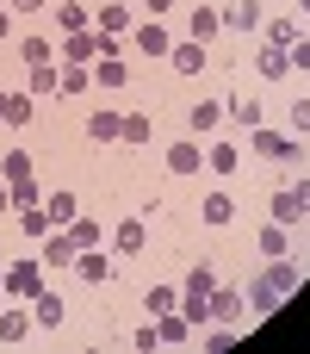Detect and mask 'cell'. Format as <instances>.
Masks as SVG:
<instances>
[{"label": "cell", "mask_w": 310, "mask_h": 354, "mask_svg": "<svg viewBox=\"0 0 310 354\" xmlns=\"http://www.w3.org/2000/svg\"><path fill=\"white\" fill-rule=\"evenodd\" d=\"M224 106H230V118H236V124H249V131L261 124V106H255V100H224Z\"/></svg>", "instance_id": "36"}, {"label": "cell", "mask_w": 310, "mask_h": 354, "mask_svg": "<svg viewBox=\"0 0 310 354\" xmlns=\"http://www.w3.org/2000/svg\"><path fill=\"white\" fill-rule=\"evenodd\" d=\"M174 305H180L174 286H149V292H143V311H149V317H162V311H174Z\"/></svg>", "instance_id": "28"}, {"label": "cell", "mask_w": 310, "mask_h": 354, "mask_svg": "<svg viewBox=\"0 0 310 354\" xmlns=\"http://www.w3.org/2000/svg\"><path fill=\"white\" fill-rule=\"evenodd\" d=\"M6 187H12V205H37V199H43L37 180H6Z\"/></svg>", "instance_id": "39"}, {"label": "cell", "mask_w": 310, "mask_h": 354, "mask_svg": "<svg viewBox=\"0 0 310 354\" xmlns=\"http://www.w3.org/2000/svg\"><path fill=\"white\" fill-rule=\"evenodd\" d=\"M168 168H174V174H199V168H205V156H199V143H193V137H180V143L168 149Z\"/></svg>", "instance_id": "7"}, {"label": "cell", "mask_w": 310, "mask_h": 354, "mask_svg": "<svg viewBox=\"0 0 310 354\" xmlns=\"http://www.w3.org/2000/svg\"><path fill=\"white\" fill-rule=\"evenodd\" d=\"M62 317H68V299L50 292V286H37V292H31V324H37V330H56Z\"/></svg>", "instance_id": "3"}, {"label": "cell", "mask_w": 310, "mask_h": 354, "mask_svg": "<svg viewBox=\"0 0 310 354\" xmlns=\"http://www.w3.org/2000/svg\"><path fill=\"white\" fill-rule=\"evenodd\" d=\"M242 311H249V305H242V292H230V286H217V292H211V317H224V324H236Z\"/></svg>", "instance_id": "21"}, {"label": "cell", "mask_w": 310, "mask_h": 354, "mask_svg": "<svg viewBox=\"0 0 310 354\" xmlns=\"http://www.w3.org/2000/svg\"><path fill=\"white\" fill-rule=\"evenodd\" d=\"M68 236H75V249H93V243H99V224H93V218H75Z\"/></svg>", "instance_id": "37"}, {"label": "cell", "mask_w": 310, "mask_h": 354, "mask_svg": "<svg viewBox=\"0 0 310 354\" xmlns=\"http://www.w3.org/2000/svg\"><path fill=\"white\" fill-rule=\"evenodd\" d=\"M37 286H43V255H31V261H12V268H6V292H12V299H31Z\"/></svg>", "instance_id": "2"}, {"label": "cell", "mask_w": 310, "mask_h": 354, "mask_svg": "<svg viewBox=\"0 0 310 354\" xmlns=\"http://www.w3.org/2000/svg\"><path fill=\"white\" fill-rule=\"evenodd\" d=\"M255 68H261V81H286V75H292V56H286L280 44H267V50L255 56Z\"/></svg>", "instance_id": "6"}, {"label": "cell", "mask_w": 310, "mask_h": 354, "mask_svg": "<svg viewBox=\"0 0 310 354\" xmlns=\"http://www.w3.org/2000/svg\"><path fill=\"white\" fill-rule=\"evenodd\" d=\"M217 31H224V12H217V6H193V37H199V44H211Z\"/></svg>", "instance_id": "13"}, {"label": "cell", "mask_w": 310, "mask_h": 354, "mask_svg": "<svg viewBox=\"0 0 310 354\" xmlns=\"http://www.w3.org/2000/svg\"><path fill=\"white\" fill-rule=\"evenodd\" d=\"M0 100H6V93H0Z\"/></svg>", "instance_id": "50"}, {"label": "cell", "mask_w": 310, "mask_h": 354, "mask_svg": "<svg viewBox=\"0 0 310 354\" xmlns=\"http://www.w3.org/2000/svg\"><path fill=\"white\" fill-rule=\"evenodd\" d=\"M50 56H56V50H50L43 37H25V62H50Z\"/></svg>", "instance_id": "40"}, {"label": "cell", "mask_w": 310, "mask_h": 354, "mask_svg": "<svg viewBox=\"0 0 310 354\" xmlns=\"http://www.w3.org/2000/svg\"><path fill=\"white\" fill-rule=\"evenodd\" d=\"M75 255H81V249H75V236H56V230H50V243H43V261H50V268H75Z\"/></svg>", "instance_id": "19"}, {"label": "cell", "mask_w": 310, "mask_h": 354, "mask_svg": "<svg viewBox=\"0 0 310 354\" xmlns=\"http://www.w3.org/2000/svg\"><path fill=\"white\" fill-rule=\"evenodd\" d=\"M75 274H81V280H93V286H106V280H112V261H106V255H87V249H81V255H75Z\"/></svg>", "instance_id": "20"}, {"label": "cell", "mask_w": 310, "mask_h": 354, "mask_svg": "<svg viewBox=\"0 0 310 354\" xmlns=\"http://www.w3.org/2000/svg\"><path fill=\"white\" fill-rule=\"evenodd\" d=\"M56 25L75 37V31H87V25H93V12H87L81 0H56Z\"/></svg>", "instance_id": "8"}, {"label": "cell", "mask_w": 310, "mask_h": 354, "mask_svg": "<svg viewBox=\"0 0 310 354\" xmlns=\"http://www.w3.org/2000/svg\"><path fill=\"white\" fill-rule=\"evenodd\" d=\"M124 25H130V12H124V6H99V31H106V37H118Z\"/></svg>", "instance_id": "34"}, {"label": "cell", "mask_w": 310, "mask_h": 354, "mask_svg": "<svg viewBox=\"0 0 310 354\" xmlns=\"http://www.w3.org/2000/svg\"><path fill=\"white\" fill-rule=\"evenodd\" d=\"M43 212H50V230H56V224H75V218H81V199H75V193H50Z\"/></svg>", "instance_id": "16"}, {"label": "cell", "mask_w": 310, "mask_h": 354, "mask_svg": "<svg viewBox=\"0 0 310 354\" xmlns=\"http://www.w3.org/2000/svg\"><path fill=\"white\" fill-rule=\"evenodd\" d=\"M93 81H99V87H124V81H130V68H124L118 56H99V62H93Z\"/></svg>", "instance_id": "22"}, {"label": "cell", "mask_w": 310, "mask_h": 354, "mask_svg": "<svg viewBox=\"0 0 310 354\" xmlns=\"http://www.w3.org/2000/svg\"><path fill=\"white\" fill-rule=\"evenodd\" d=\"M168 56H174V68H180V75H199V68H205V62H211V56H205V44H199V37H186V44H174V50H168Z\"/></svg>", "instance_id": "5"}, {"label": "cell", "mask_w": 310, "mask_h": 354, "mask_svg": "<svg viewBox=\"0 0 310 354\" xmlns=\"http://www.w3.org/2000/svg\"><path fill=\"white\" fill-rule=\"evenodd\" d=\"M0 299H6V268H0Z\"/></svg>", "instance_id": "48"}, {"label": "cell", "mask_w": 310, "mask_h": 354, "mask_svg": "<svg viewBox=\"0 0 310 354\" xmlns=\"http://www.w3.org/2000/svg\"><path fill=\"white\" fill-rule=\"evenodd\" d=\"M199 212H205V224H230V218H236V199L217 187V193H205V205H199Z\"/></svg>", "instance_id": "17"}, {"label": "cell", "mask_w": 310, "mask_h": 354, "mask_svg": "<svg viewBox=\"0 0 310 354\" xmlns=\"http://www.w3.org/2000/svg\"><path fill=\"white\" fill-rule=\"evenodd\" d=\"M137 50H143V56H168V50H174V37H168L155 19H143V25H137Z\"/></svg>", "instance_id": "4"}, {"label": "cell", "mask_w": 310, "mask_h": 354, "mask_svg": "<svg viewBox=\"0 0 310 354\" xmlns=\"http://www.w3.org/2000/svg\"><path fill=\"white\" fill-rule=\"evenodd\" d=\"M0 174L6 180H31V149H6L0 156Z\"/></svg>", "instance_id": "26"}, {"label": "cell", "mask_w": 310, "mask_h": 354, "mask_svg": "<svg viewBox=\"0 0 310 354\" xmlns=\"http://www.w3.org/2000/svg\"><path fill=\"white\" fill-rule=\"evenodd\" d=\"M224 31H261V6H255V0L224 6Z\"/></svg>", "instance_id": "9"}, {"label": "cell", "mask_w": 310, "mask_h": 354, "mask_svg": "<svg viewBox=\"0 0 310 354\" xmlns=\"http://www.w3.org/2000/svg\"><path fill=\"white\" fill-rule=\"evenodd\" d=\"M267 280H273L280 292H292V286H298V268H292L286 255H273V268H267Z\"/></svg>", "instance_id": "33"}, {"label": "cell", "mask_w": 310, "mask_h": 354, "mask_svg": "<svg viewBox=\"0 0 310 354\" xmlns=\"http://www.w3.org/2000/svg\"><path fill=\"white\" fill-rule=\"evenodd\" d=\"M19 12H50V0H12Z\"/></svg>", "instance_id": "44"}, {"label": "cell", "mask_w": 310, "mask_h": 354, "mask_svg": "<svg viewBox=\"0 0 310 354\" xmlns=\"http://www.w3.org/2000/svg\"><path fill=\"white\" fill-rule=\"evenodd\" d=\"M118 131H124V118H118V112H93V118H87V137H93V143H112Z\"/></svg>", "instance_id": "24"}, {"label": "cell", "mask_w": 310, "mask_h": 354, "mask_svg": "<svg viewBox=\"0 0 310 354\" xmlns=\"http://www.w3.org/2000/svg\"><path fill=\"white\" fill-rule=\"evenodd\" d=\"M298 12H310V0H298Z\"/></svg>", "instance_id": "49"}, {"label": "cell", "mask_w": 310, "mask_h": 354, "mask_svg": "<svg viewBox=\"0 0 310 354\" xmlns=\"http://www.w3.org/2000/svg\"><path fill=\"white\" fill-rule=\"evenodd\" d=\"M155 336H162V342H186V336H193V324H186V317H174V311H162V317H155Z\"/></svg>", "instance_id": "29"}, {"label": "cell", "mask_w": 310, "mask_h": 354, "mask_svg": "<svg viewBox=\"0 0 310 354\" xmlns=\"http://www.w3.org/2000/svg\"><path fill=\"white\" fill-rule=\"evenodd\" d=\"M62 56H68V62H87V68H93V56H99V37H93V31H75V37L62 44Z\"/></svg>", "instance_id": "14"}, {"label": "cell", "mask_w": 310, "mask_h": 354, "mask_svg": "<svg viewBox=\"0 0 310 354\" xmlns=\"http://www.w3.org/2000/svg\"><path fill=\"white\" fill-rule=\"evenodd\" d=\"M0 37H12V12L6 6H0Z\"/></svg>", "instance_id": "46"}, {"label": "cell", "mask_w": 310, "mask_h": 354, "mask_svg": "<svg viewBox=\"0 0 310 354\" xmlns=\"http://www.w3.org/2000/svg\"><path fill=\"white\" fill-rule=\"evenodd\" d=\"M6 205H12V187H6V180H0V212H6Z\"/></svg>", "instance_id": "47"}, {"label": "cell", "mask_w": 310, "mask_h": 354, "mask_svg": "<svg viewBox=\"0 0 310 354\" xmlns=\"http://www.w3.org/2000/svg\"><path fill=\"white\" fill-rule=\"evenodd\" d=\"M261 255H286V224H267L261 230Z\"/></svg>", "instance_id": "38"}, {"label": "cell", "mask_w": 310, "mask_h": 354, "mask_svg": "<svg viewBox=\"0 0 310 354\" xmlns=\"http://www.w3.org/2000/svg\"><path fill=\"white\" fill-rule=\"evenodd\" d=\"M298 218H304V212H298V193L280 187V193H273V224H298Z\"/></svg>", "instance_id": "27"}, {"label": "cell", "mask_w": 310, "mask_h": 354, "mask_svg": "<svg viewBox=\"0 0 310 354\" xmlns=\"http://www.w3.org/2000/svg\"><path fill=\"white\" fill-rule=\"evenodd\" d=\"M31 100H43V93H62V75H56V62H31V87H25Z\"/></svg>", "instance_id": "10"}, {"label": "cell", "mask_w": 310, "mask_h": 354, "mask_svg": "<svg viewBox=\"0 0 310 354\" xmlns=\"http://www.w3.org/2000/svg\"><path fill=\"white\" fill-rule=\"evenodd\" d=\"M31 106H37L31 93H6L0 100V124H31Z\"/></svg>", "instance_id": "15"}, {"label": "cell", "mask_w": 310, "mask_h": 354, "mask_svg": "<svg viewBox=\"0 0 310 354\" xmlns=\"http://www.w3.org/2000/svg\"><path fill=\"white\" fill-rule=\"evenodd\" d=\"M25 330H31L25 311H0V342H25Z\"/></svg>", "instance_id": "31"}, {"label": "cell", "mask_w": 310, "mask_h": 354, "mask_svg": "<svg viewBox=\"0 0 310 354\" xmlns=\"http://www.w3.org/2000/svg\"><path fill=\"white\" fill-rule=\"evenodd\" d=\"M143 6H149V19H162V12H168L174 0H143Z\"/></svg>", "instance_id": "45"}, {"label": "cell", "mask_w": 310, "mask_h": 354, "mask_svg": "<svg viewBox=\"0 0 310 354\" xmlns=\"http://www.w3.org/2000/svg\"><path fill=\"white\" fill-rule=\"evenodd\" d=\"M143 243H149V224H143V218H124V224H118V249H124V255H143Z\"/></svg>", "instance_id": "18"}, {"label": "cell", "mask_w": 310, "mask_h": 354, "mask_svg": "<svg viewBox=\"0 0 310 354\" xmlns=\"http://www.w3.org/2000/svg\"><path fill=\"white\" fill-rule=\"evenodd\" d=\"M217 118H224V100H199V106L186 112V124H193V131H217Z\"/></svg>", "instance_id": "23"}, {"label": "cell", "mask_w": 310, "mask_h": 354, "mask_svg": "<svg viewBox=\"0 0 310 354\" xmlns=\"http://www.w3.org/2000/svg\"><path fill=\"white\" fill-rule=\"evenodd\" d=\"M249 149L255 156H267V162H298V137H280V131H249Z\"/></svg>", "instance_id": "1"}, {"label": "cell", "mask_w": 310, "mask_h": 354, "mask_svg": "<svg viewBox=\"0 0 310 354\" xmlns=\"http://www.w3.org/2000/svg\"><path fill=\"white\" fill-rule=\"evenodd\" d=\"M292 131H298V137H310V100H298V106H292Z\"/></svg>", "instance_id": "41"}, {"label": "cell", "mask_w": 310, "mask_h": 354, "mask_svg": "<svg viewBox=\"0 0 310 354\" xmlns=\"http://www.w3.org/2000/svg\"><path fill=\"white\" fill-rule=\"evenodd\" d=\"M56 75H62V93H81V87L93 81V68H87V62H68V68H56Z\"/></svg>", "instance_id": "32"}, {"label": "cell", "mask_w": 310, "mask_h": 354, "mask_svg": "<svg viewBox=\"0 0 310 354\" xmlns=\"http://www.w3.org/2000/svg\"><path fill=\"white\" fill-rule=\"evenodd\" d=\"M205 168H211V174H236V168H242V149H236V143H211V149H205Z\"/></svg>", "instance_id": "11"}, {"label": "cell", "mask_w": 310, "mask_h": 354, "mask_svg": "<svg viewBox=\"0 0 310 354\" xmlns=\"http://www.w3.org/2000/svg\"><path fill=\"white\" fill-rule=\"evenodd\" d=\"M19 230H25V236H50V212H43V205H25V212H19Z\"/></svg>", "instance_id": "30"}, {"label": "cell", "mask_w": 310, "mask_h": 354, "mask_svg": "<svg viewBox=\"0 0 310 354\" xmlns=\"http://www.w3.org/2000/svg\"><path fill=\"white\" fill-rule=\"evenodd\" d=\"M286 56H292V68H310V37H298V44L286 50Z\"/></svg>", "instance_id": "42"}, {"label": "cell", "mask_w": 310, "mask_h": 354, "mask_svg": "<svg viewBox=\"0 0 310 354\" xmlns=\"http://www.w3.org/2000/svg\"><path fill=\"white\" fill-rule=\"evenodd\" d=\"M267 44L292 50V44H298V25H292V19H273V25H267Z\"/></svg>", "instance_id": "35"}, {"label": "cell", "mask_w": 310, "mask_h": 354, "mask_svg": "<svg viewBox=\"0 0 310 354\" xmlns=\"http://www.w3.org/2000/svg\"><path fill=\"white\" fill-rule=\"evenodd\" d=\"M118 137H124V143H149V137H155V118H149V112H130Z\"/></svg>", "instance_id": "25"}, {"label": "cell", "mask_w": 310, "mask_h": 354, "mask_svg": "<svg viewBox=\"0 0 310 354\" xmlns=\"http://www.w3.org/2000/svg\"><path fill=\"white\" fill-rule=\"evenodd\" d=\"M292 193H298V212H304V218H310V174H304V180H298V187H292Z\"/></svg>", "instance_id": "43"}, {"label": "cell", "mask_w": 310, "mask_h": 354, "mask_svg": "<svg viewBox=\"0 0 310 354\" xmlns=\"http://www.w3.org/2000/svg\"><path fill=\"white\" fill-rule=\"evenodd\" d=\"M280 299H286V292H280V286H273V280H267V274H261V280H255V286H249V292H242V305H249V311H273V305H280Z\"/></svg>", "instance_id": "12"}]
</instances>
